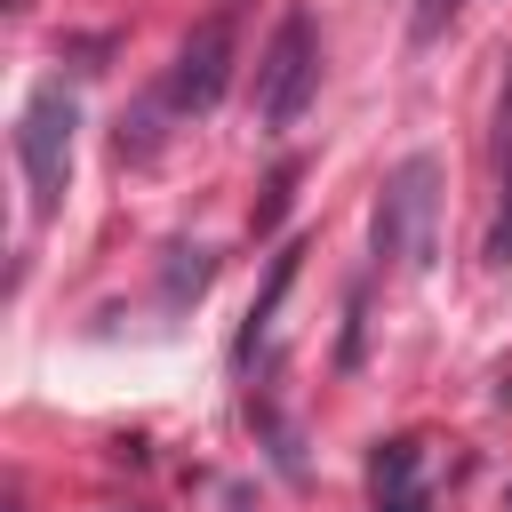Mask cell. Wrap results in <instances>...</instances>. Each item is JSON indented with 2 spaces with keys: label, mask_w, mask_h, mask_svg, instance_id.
<instances>
[{
  "label": "cell",
  "mask_w": 512,
  "mask_h": 512,
  "mask_svg": "<svg viewBox=\"0 0 512 512\" xmlns=\"http://www.w3.org/2000/svg\"><path fill=\"white\" fill-rule=\"evenodd\" d=\"M176 104H168V88H152L144 104H136V120H120V160H152L160 152V120H168Z\"/></svg>",
  "instance_id": "ba28073f"
},
{
  "label": "cell",
  "mask_w": 512,
  "mask_h": 512,
  "mask_svg": "<svg viewBox=\"0 0 512 512\" xmlns=\"http://www.w3.org/2000/svg\"><path fill=\"white\" fill-rule=\"evenodd\" d=\"M432 224H440V160H432V152H408V160L384 176L376 216H368L376 264L424 272V264H432Z\"/></svg>",
  "instance_id": "6da1fadb"
},
{
  "label": "cell",
  "mask_w": 512,
  "mask_h": 512,
  "mask_svg": "<svg viewBox=\"0 0 512 512\" xmlns=\"http://www.w3.org/2000/svg\"><path fill=\"white\" fill-rule=\"evenodd\" d=\"M464 0H416V40H440V24L456 16Z\"/></svg>",
  "instance_id": "8fae6325"
},
{
  "label": "cell",
  "mask_w": 512,
  "mask_h": 512,
  "mask_svg": "<svg viewBox=\"0 0 512 512\" xmlns=\"http://www.w3.org/2000/svg\"><path fill=\"white\" fill-rule=\"evenodd\" d=\"M72 120L80 112H72L64 80L32 88L24 112H16V168H24V192H32V216L40 224L64 208V184H72Z\"/></svg>",
  "instance_id": "7a4b0ae2"
},
{
  "label": "cell",
  "mask_w": 512,
  "mask_h": 512,
  "mask_svg": "<svg viewBox=\"0 0 512 512\" xmlns=\"http://www.w3.org/2000/svg\"><path fill=\"white\" fill-rule=\"evenodd\" d=\"M488 264H512V72H504V112H496V224H488Z\"/></svg>",
  "instance_id": "8992f818"
},
{
  "label": "cell",
  "mask_w": 512,
  "mask_h": 512,
  "mask_svg": "<svg viewBox=\"0 0 512 512\" xmlns=\"http://www.w3.org/2000/svg\"><path fill=\"white\" fill-rule=\"evenodd\" d=\"M296 256H304L296 240H288V248L272 256V280H264V296H256V312H248V328H240V360H256V344L272 336V312H280V296H288V280H296Z\"/></svg>",
  "instance_id": "52a82bcc"
},
{
  "label": "cell",
  "mask_w": 512,
  "mask_h": 512,
  "mask_svg": "<svg viewBox=\"0 0 512 512\" xmlns=\"http://www.w3.org/2000/svg\"><path fill=\"white\" fill-rule=\"evenodd\" d=\"M312 88H320V32H312L304 8H288V16L272 24L264 64H256V128H264V136H288V128L304 120Z\"/></svg>",
  "instance_id": "3957f363"
},
{
  "label": "cell",
  "mask_w": 512,
  "mask_h": 512,
  "mask_svg": "<svg viewBox=\"0 0 512 512\" xmlns=\"http://www.w3.org/2000/svg\"><path fill=\"white\" fill-rule=\"evenodd\" d=\"M232 56H240V24H232V8H216L208 24H192V40L176 48V64H168V104L184 112V120H200V112H216L224 104V88H232Z\"/></svg>",
  "instance_id": "277c9868"
},
{
  "label": "cell",
  "mask_w": 512,
  "mask_h": 512,
  "mask_svg": "<svg viewBox=\"0 0 512 512\" xmlns=\"http://www.w3.org/2000/svg\"><path fill=\"white\" fill-rule=\"evenodd\" d=\"M416 464H424V448H416V440H384V448H376V464H368L376 512H432V504H424V480H416Z\"/></svg>",
  "instance_id": "5b68a950"
},
{
  "label": "cell",
  "mask_w": 512,
  "mask_h": 512,
  "mask_svg": "<svg viewBox=\"0 0 512 512\" xmlns=\"http://www.w3.org/2000/svg\"><path fill=\"white\" fill-rule=\"evenodd\" d=\"M288 192H296V168H280V176H272V192H264V208H256V232H272V224H280Z\"/></svg>",
  "instance_id": "30bf717a"
},
{
  "label": "cell",
  "mask_w": 512,
  "mask_h": 512,
  "mask_svg": "<svg viewBox=\"0 0 512 512\" xmlns=\"http://www.w3.org/2000/svg\"><path fill=\"white\" fill-rule=\"evenodd\" d=\"M208 248H168V304H184V296H200L208 288Z\"/></svg>",
  "instance_id": "9c48e42d"
}]
</instances>
